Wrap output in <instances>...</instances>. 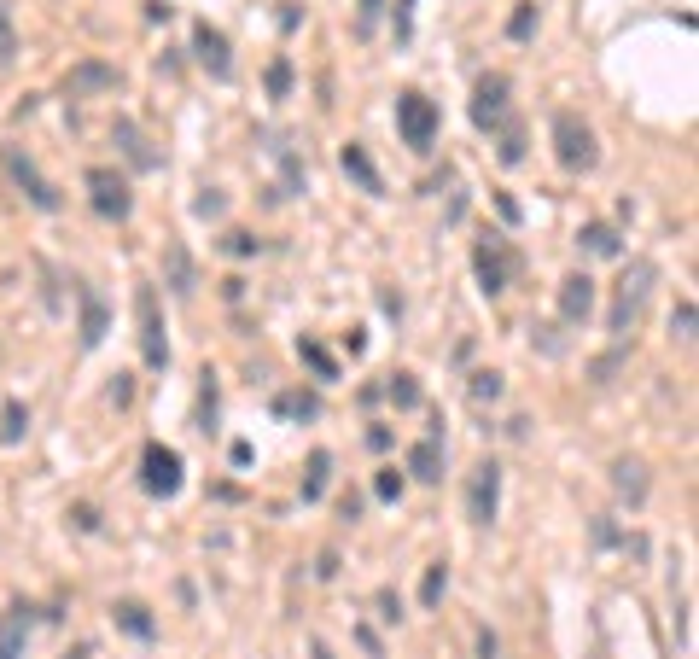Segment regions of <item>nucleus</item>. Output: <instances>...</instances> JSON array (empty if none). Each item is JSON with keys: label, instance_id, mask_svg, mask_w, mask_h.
<instances>
[{"label": "nucleus", "instance_id": "nucleus-36", "mask_svg": "<svg viewBox=\"0 0 699 659\" xmlns=\"http://www.w3.org/2000/svg\"><path fill=\"white\" fill-rule=\"evenodd\" d=\"M519 158H525V129L513 123V129L501 135V164H519Z\"/></svg>", "mask_w": 699, "mask_h": 659}, {"label": "nucleus", "instance_id": "nucleus-40", "mask_svg": "<svg viewBox=\"0 0 699 659\" xmlns=\"http://www.w3.org/2000/svg\"><path fill=\"white\" fill-rule=\"evenodd\" d=\"M379 12H385V0H362V24H356V30H373V24H379Z\"/></svg>", "mask_w": 699, "mask_h": 659}, {"label": "nucleus", "instance_id": "nucleus-28", "mask_svg": "<svg viewBox=\"0 0 699 659\" xmlns=\"http://www.w3.org/2000/svg\"><path fill=\"white\" fill-rule=\"evenodd\" d=\"M443 590H449V566L437 560V566H426V584H420V607H437V601H443Z\"/></svg>", "mask_w": 699, "mask_h": 659}, {"label": "nucleus", "instance_id": "nucleus-16", "mask_svg": "<svg viewBox=\"0 0 699 659\" xmlns=\"http://www.w3.org/2000/svg\"><path fill=\"white\" fill-rule=\"evenodd\" d=\"M338 164H344V175H350V181H356L362 193H385V181H379V170H373V158H367V146H356V140H350V146L338 152Z\"/></svg>", "mask_w": 699, "mask_h": 659}, {"label": "nucleus", "instance_id": "nucleus-43", "mask_svg": "<svg viewBox=\"0 0 699 659\" xmlns=\"http://www.w3.org/2000/svg\"><path fill=\"white\" fill-rule=\"evenodd\" d=\"M70 659H94V654H88V648H76V654H70Z\"/></svg>", "mask_w": 699, "mask_h": 659}, {"label": "nucleus", "instance_id": "nucleus-4", "mask_svg": "<svg viewBox=\"0 0 699 659\" xmlns=\"http://www.w3.org/2000/svg\"><path fill=\"white\" fill-rule=\"evenodd\" d=\"M501 508V467L496 461H478L472 479H466V520L472 525H490Z\"/></svg>", "mask_w": 699, "mask_h": 659}, {"label": "nucleus", "instance_id": "nucleus-37", "mask_svg": "<svg viewBox=\"0 0 699 659\" xmlns=\"http://www.w3.org/2000/svg\"><path fill=\"white\" fill-rule=\"evenodd\" d=\"M379 619H385V625H397L402 619V595L397 590H379Z\"/></svg>", "mask_w": 699, "mask_h": 659}, {"label": "nucleus", "instance_id": "nucleus-22", "mask_svg": "<svg viewBox=\"0 0 699 659\" xmlns=\"http://www.w3.org/2000/svg\"><path fill=\"white\" fill-rule=\"evenodd\" d=\"M612 485H618V496L641 502V496H647V467L630 461V455H624V461H612Z\"/></svg>", "mask_w": 699, "mask_h": 659}, {"label": "nucleus", "instance_id": "nucleus-25", "mask_svg": "<svg viewBox=\"0 0 699 659\" xmlns=\"http://www.w3.org/2000/svg\"><path fill=\"white\" fill-rule=\"evenodd\" d=\"M274 409H280V415H292V420H315V415H321V397H315V391H286Z\"/></svg>", "mask_w": 699, "mask_h": 659}, {"label": "nucleus", "instance_id": "nucleus-18", "mask_svg": "<svg viewBox=\"0 0 699 659\" xmlns=\"http://www.w3.org/2000/svg\"><path fill=\"white\" fill-rule=\"evenodd\" d=\"M111 619H117V630H129L134 642H152V636H158L152 613H146L140 601H117V607H111Z\"/></svg>", "mask_w": 699, "mask_h": 659}, {"label": "nucleus", "instance_id": "nucleus-5", "mask_svg": "<svg viewBox=\"0 0 699 659\" xmlns=\"http://www.w3.org/2000/svg\"><path fill=\"white\" fill-rule=\"evenodd\" d=\"M6 175H12V181L24 187V199H30L35 210H47V216H53V210L65 205V199H59V187H53L47 175L35 170V164L24 158V152H18V146H6Z\"/></svg>", "mask_w": 699, "mask_h": 659}, {"label": "nucleus", "instance_id": "nucleus-17", "mask_svg": "<svg viewBox=\"0 0 699 659\" xmlns=\"http://www.w3.org/2000/svg\"><path fill=\"white\" fill-rule=\"evenodd\" d=\"M408 473H414L420 485H437V479H443V438H420V444L408 450Z\"/></svg>", "mask_w": 699, "mask_h": 659}, {"label": "nucleus", "instance_id": "nucleus-19", "mask_svg": "<svg viewBox=\"0 0 699 659\" xmlns=\"http://www.w3.org/2000/svg\"><path fill=\"white\" fill-rule=\"evenodd\" d=\"M577 245H583L589 257H624V240H618V228H606V222H583Z\"/></svg>", "mask_w": 699, "mask_h": 659}, {"label": "nucleus", "instance_id": "nucleus-13", "mask_svg": "<svg viewBox=\"0 0 699 659\" xmlns=\"http://www.w3.org/2000/svg\"><path fill=\"white\" fill-rule=\"evenodd\" d=\"M123 76H117V65H100V59H82V65L65 76V94L70 100H82V94H111Z\"/></svg>", "mask_w": 699, "mask_h": 659}, {"label": "nucleus", "instance_id": "nucleus-2", "mask_svg": "<svg viewBox=\"0 0 699 659\" xmlns=\"http://www.w3.org/2000/svg\"><path fill=\"white\" fill-rule=\"evenodd\" d=\"M397 135H402V146H414V152H432L437 105L426 100V94H397Z\"/></svg>", "mask_w": 699, "mask_h": 659}, {"label": "nucleus", "instance_id": "nucleus-11", "mask_svg": "<svg viewBox=\"0 0 699 659\" xmlns=\"http://www.w3.org/2000/svg\"><path fill=\"white\" fill-rule=\"evenodd\" d=\"M589 315H595V280L566 275L560 280V321H566V327H583Z\"/></svg>", "mask_w": 699, "mask_h": 659}, {"label": "nucleus", "instance_id": "nucleus-20", "mask_svg": "<svg viewBox=\"0 0 699 659\" xmlns=\"http://www.w3.org/2000/svg\"><path fill=\"white\" fill-rule=\"evenodd\" d=\"M30 607H12L6 619H0V659H24V636H30V619H24Z\"/></svg>", "mask_w": 699, "mask_h": 659}, {"label": "nucleus", "instance_id": "nucleus-24", "mask_svg": "<svg viewBox=\"0 0 699 659\" xmlns=\"http://www.w3.org/2000/svg\"><path fill=\"white\" fill-rule=\"evenodd\" d=\"M169 286H175L181 298L199 286V280H193V257H187V245H169Z\"/></svg>", "mask_w": 699, "mask_h": 659}, {"label": "nucleus", "instance_id": "nucleus-15", "mask_svg": "<svg viewBox=\"0 0 699 659\" xmlns=\"http://www.w3.org/2000/svg\"><path fill=\"white\" fill-rule=\"evenodd\" d=\"M76 298H82V350H94L105 339V327H111V310H105V298L94 292V286H76Z\"/></svg>", "mask_w": 699, "mask_h": 659}, {"label": "nucleus", "instance_id": "nucleus-27", "mask_svg": "<svg viewBox=\"0 0 699 659\" xmlns=\"http://www.w3.org/2000/svg\"><path fill=\"white\" fill-rule=\"evenodd\" d=\"M30 432V409L24 403H6V415H0V444H18Z\"/></svg>", "mask_w": 699, "mask_h": 659}, {"label": "nucleus", "instance_id": "nucleus-8", "mask_svg": "<svg viewBox=\"0 0 699 659\" xmlns=\"http://www.w3.org/2000/svg\"><path fill=\"white\" fill-rule=\"evenodd\" d=\"M647 286H653V263H635L630 275H624V286H618L612 315H606V327H612V333L635 327V315H641V304H647Z\"/></svg>", "mask_w": 699, "mask_h": 659}, {"label": "nucleus", "instance_id": "nucleus-34", "mask_svg": "<svg viewBox=\"0 0 699 659\" xmlns=\"http://www.w3.org/2000/svg\"><path fill=\"white\" fill-rule=\"evenodd\" d=\"M670 333H676L682 345H694V304H676V315H670Z\"/></svg>", "mask_w": 699, "mask_h": 659}, {"label": "nucleus", "instance_id": "nucleus-6", "mask_svg": "<svg viewBox=\"0 0 699 659\" xmlns=\"http://www.w3.org/2000/svg\"><path fill=\"white\" fill-rule=\"evenodd\" d=\"M472 269H478L484 298H501V292H507V280H513V269H519V257H513L501 240H484L478 251H472Z\"/></svg>", "mask_w": 699, "mask_h": 659}, {"label": "nucleus", "instance_id": "nucleus-3", "mask_svg": "<svg viewBox=\"0 0 699 659\" xmlns=\"http://www.w3.org/2000/svg\"><path fill=\"white\" fill-rule=\"evenodd\" d=\"M134 321H140L146 368H169V339H164V321H158V292L152 286H134Z\"/></svg>", "mask_w": 699, "mask_h": 659}, {"label": "nucleus", "instance_id": "nucleus-39", "mask_svg": "<svg viewBox=\"0 0 699 659\" xmlns=\"http://www.w3.org/2000/svg\"><path fill=\"white\" fill-rule=\"evenodd\" d=\"M478 659H501V642H496V630H478Z\"/></svg>", "mask_w": 699, "mask_h": 659}, {"label": "nucleus", "instance_id": "nucleus-32", "mask_svg": "<svg viewBox=\"0 0 699 659\" xmlns=\"http://www.w3.org/2000/svg\"><path fill=\"white\" fill-rule=\"evenodd\" d=\"M222 251H228V257H257L263 240H257V234H245V228H233L228 240H222Z\"/></svg>", "mask_w": 699, "mask_h": 659}, {"label": "nucleus", "instance_id": "nucleus-23", "mask_svg": "<svg viewBox=\"0 0 699 659\" xmlns=\"http://www.w3.org/2000/svg\"><path fill=\"white\" fill-rule=\"evenodd\" d=\"M298 362L315 374V380H338V362L327 345H315V339H298Z\"/></svg>", "mask_w": 699, "mask_h": 659}, {"label": "nucleus", "instance_id": "nucleus-30", "mask_svg": "<svg viewBox=\"0 0 699 659\" xmlns=\"http://www.w3.org/2000/svg\"><path fill=\"white\" fill-rule=\"evenodd\" d=\"M466 391H472V403H496L507 385H501V374H490V368H484V374H472V380H466Z\"/></svg>", "mask_w": 699, "mask_h": 659}, {"label": "nucleus", "instance_id": "nucleus-12", "mask_svg": "<svg viewBox=\"0 0 699 659\" xmlns=\"http://www.w3.org/2000/svg\"><path fill=\"white\" fill-rule=\"evenodd\" d=\"M501 117H507V76H484L472 88V123L478 129H496Z\"/></svg>", "mask_w": 699, "mask_h": 659}, {"label": "nucleus", "instance_id": "nucleus-41", "mask_svg": "<svg viewBox=\"0 0 699 659\" xmlns=\"http://www.w3.org/2000/svg\"><path fill=\"white\" fill-rule=\"evenodd\" d=\"M0 59H12V18H6V0H0Z\"/></svg>", "mask_w": 699, "mask_h": 659}, {"label": "nucleus", "instance_id": "nucleus-14", "mask_svg": "<svg viewBox=\"0 0 699 659\" xmlns=\"http://www.w3.org/2000/svg\"><path fill=\"white\" fill-rule=\"evenodd\" d=\"M111 135H117V146H123V158H129L134 170H158V164H164V158L152 152V140L140 135V123H134V117H117V129H111Z\"/></svg>", "mask_w": 699, "mask_h": 659}, {"label": "nucleus", "instance_id": "nucleus-1", "mask_svg": "<svg viewBox=\"0 0 699 659\" xmlns=\"http://www.w3.org/2000/svg\"><path fill=\"white\" fill-rule=\"evenodd\" d=\"M554 158H560L566 170H595V129H589L583 117L560 111V117H554Z\"/></svg>", "mask_w": 699, "mask_h": 659}, {"label": "nucleus", "instance_id": "nucleus-35", "mask_svg": "<svg viewBox=\"0 0 699 659\" xmlns=\"http://www.w3.org/2000/svg\"><path fill=\"white\" fill-rule=\"evenodd\" d=\"M193 210H199L204 222H216V216H222V210H228V199H222V193H216V187H204L199 199H193Z\"/></svg>", "mask_w": 699, "mask_h": 659}, {"label": "nucleus", "instance_id": "nucleus-26", "mask_svg": "<svg viewBox=\"0 0 699 659\" xmlns=\"http://www.w3.org/2000/svg\"><path fill=\"white\" fill-rule=\"evenodd\" d=\"M385 397H391L397 409H420V380H414V374H391Z\"/></svg>", "mask_w": 699, "mask_h": 659}, {"label": "nucleus", "instance_id": "nucleus-38", "mask_svg": "<svg viewBox=\"0 0 699 659\" xmlns=\"http://www.w3.org/2000/svg\"><path fill=\"white\" fill-rule=\"evenodd\" d=\"M618 362H624V350H612V356H600V362H595V385H606V380H612V368H618Z\"/></svg>", "mask_w": 699, "mask_h": 659}, {"label": "nucleus", "instance_id": "nucleus-33", "mask_svg": "<svg viewBox=\"0 0 699 659\" xmlns=\"http://www.w3.org/2000/svg\"><path fill=\"white\" fill-rule=\"evenodd\" d=\"M373 496H379V502H397V496H402V473H397V467H385V473L373 479Z\"/></svg>", "mask_w": 699, "mask_h": 659}, {"label": "nucleus", "instance_id": "nucleus-7", "mask_svg": "<svg viewBox=\"0 0 699 659\" xmlns=\"http://www.w3.org/2000/svg\"><path fill=\"white\" fill-rule=\"evenodd\" d=\"M140 485L152 490V496H175L181 490V455L169 450V444H146L140 450Z\"/></svg>", "mask_w": 699, "mask_h": 659}, {"label": "nucleus", "instance_id": "nucleus-42", "mask_svg": "<svg viewBox=\"0 0 699 659\" xmlns=\"http://www.w3.org/2000/svg\"><path fill=\"white\" fill-rule=\"evenodd\" d=\"M70 520L82 525V531H100V514H94V508H88V502H82V508H76V514H70Z\"/></svg>", "mask_w": 699, "mask_h": 659}, {"label": "nucleus", "instance_id": "nucleus-9", "mask_svg": "<svg viewBox=\"0 0 699 659\" xmlns=\"http://www.w3.org/2000/svg\"><path fill=\"white\" fill-rule=\"evenodd\" d=\"M88 199H94V210H100L105 222H123L134 210V199H129V181L117 170H88Z\"/></svg>", "mask_w": 699, "mask_h": 659}, {"label": "nucleus", "instance_id": "nucleus-29", "mask_svg": "<svg viewBox=\"0 0 699 659\" xmlns=\"http://www.w3.org/2000/svg\"><path fill=\"white\" fill-rule=\"evenodd\" d=\"M531 30H536V0H519L513 18H507V35H513V41H531Z\"/></svg>", "mask_w": 699, "mask_h": 659}, {"label": "nucleus", "instance_id": "nucleus-31", "mask_svg": "<svg viewBox=\"0 0 699 659\" xmlns=\"http://www.w3.org/2000/svg\"><path fill=\"white\" fill-rule=\"evenodd\" d=\"M292 94V59H274L268 65V100H286Z\"/></svg>", "mask_w": 699, "mask_h": 659}, {"label": "nucleus", "instance_id": "nucleus-21", "mask_svg": "<svg viewBox=\"0 0 699 659\" xmlns=\"http://www.w3.org/2000/svg\"><path fill=\"white\" fill-rule=\"evenodd\" d=\"M333 485V450H315L309 455V473H303V502H321Z\"/></svg>", "mask_w": 699, "mask_h": 659}, {"label": "nucleus", "instance_id": "nucleus-10", "mask_svg": "<svg viewBox=\"0 0 699 659\" xmlns=\"http://www.w3.org/2000/svg\"><path fill=\"white\" fill-rule=\"evenodd\" d=\"M193 53H199V65L210 70L216 82H228V76H233V47H228V35H222V30L199 24V30H193Z\"/></svg>", "mask_w": 699, "mask_h": 659}]
</instances>
